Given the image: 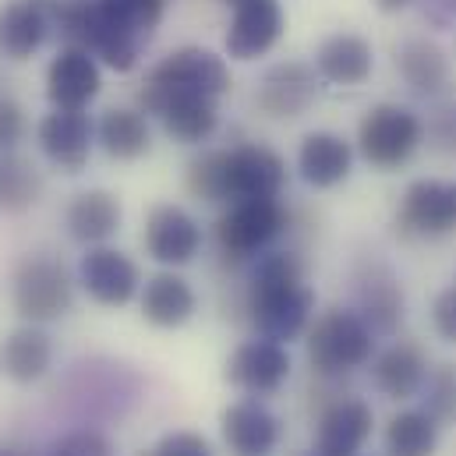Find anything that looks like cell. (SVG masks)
I'll list each match as a JSON object with an SVG mask.
<instances>
[{
  "label": "cell",
  "mask_w": 456,
  "mask_h": 456,
  "mask_svg": "<svg viewBox=\"0 0 456 456\" xmlns=\"http://www.w3.org/2000/svg\"><path fill=\"white\" fill-rule=\"evenodd\" d=\"M315 294L305 283V265L294 251H262L248 283V312L265 340H297L312 322Z\"/></svg>",
  "instance_id": "cell-1"
},
{
  "label": "cell",
  "mask_w": 456,
  "mask_h": 456,
  "mask_svg": "<svg viewBox=\"0 0 456 456\" xmlns=\"http://www.w3.org/2000/svg\"><path fill=\"white\" fill-rule=\"evenodd\" d=\"M287 184V163L265 145L202 152L188 167V191L202 202L276 199Z\"/></svg>",
  "instance_id": "cell-2"
},
{
  "label": "cell",
  "mask_w": 456,
  "mask_h": 456,
  "mask_svg": "<svg viewBox=\"0 0 456 456\" xmlns=\"http://www.w3.org/2000/svg\"><path fill=\"white\" fill-rule=\"evenodd\" d=\"M230 89V71L224 64V57H216L213 50H202V46H184V50H174L170 57H163L142 93H138V103L145 114H159V107L174 96H213L220 100Z\"/></svg>",
  "instance_id": "cell-3"
},
{
  "label": "cell",
  "mask_w": 456,
  "mask_h": 456,
  "mask_svg": "<svg viewBox=\"0 0 456 456\" xmlns=\"http://www.w3.org/2000/svg\"><path fill=\"white\" fill-rule=\"evenodd\" d=\"M375 354V333L350 308H330L308 330V364L319 379H340L364 368Z\"/></svg>",
  "instance_id": "cell-4"
},
{
  "label": "cell",
  "mask_w": 456,
  "mask_h": 456,
  "mask_svg": "<svg viewBox=\"0 0 456 456\" xmlns=\"http://www.w3.org/2000/svg\"><path fill=\"white\" fill-rule=\"evenodd\" d=\"M11 301L25 322H36V326L53 322L71 312V301H75L71 273L64 269V262L50 255H25L11 276Z\"/></svg>",
  "instance_id": "cell-5"
},
{
  "label": "cell",
  "mask_w": 456,
  "mask_h": 456,
  "mask_svg": "<svg viewBox=\"0 0 456 456\" xmlns=\"http://www.w3.org/2000/svg\"><path fill=\"white\" fill-rule=\"evenodd\" d=\"M421 138H425L421 117L396 103L371 107L357 124V152L379 170L403 167L421 149Z\"/></svg>",
  "instance_id": "cell-6"
},
{
  "label": "cell",
  "mask_w": 456,
  "mask_h": 456,
  "mask_svg": "<svg viewBox=\"0 0 456 456\" xmlns=\"http://www.w3.org/2000/svg\"><path fill=\"white\" fill-rule=\"evenodd\" d=\"M287 227V213L276 199H244L230 202V209L216 220V248L227 262L258 258Z\"/></svg>",
  "instance_id": "cell-7"
},
{
  "label": "cell",
  "mask_w": 456,
  "mask_h": 456,
  "mask_svg": "<svg viewBox=\"0 0 456 456\" xmlns=\"http://www.w3.org/2000/svg\"><path fill=\"white\" fill-rule=\"evenodd\" d=\"M456 230V181L421 177L403 191L396 233L411 240H436Z\"/></svg>",
  "instance_id": "cell-8"
},
{
  "label": "cell",
  "mask_w": 456,
  "mask_h": 456,
  "mask_svg": "<svg viewBox=\"0 0 456 456\" xmlns=\"http://www.w3.org/2000/svg\"><path fill=\"white\" fill-rule=\"evenodd\" d=\"M354 301L357 315L375 337H393L403 322V287L382 258H357L354 265Z\"/></svg>",
  "instance_id": "cell-9"
},
{
  "label": "cell",
  "mask_w": 456,
  "mask_h": 456,
  "mask_svg": "<svg viewBox=\"0 0 456 456\" xmlns=\"http://www.w3.org/2000/svg\"><path fill=\"white\" fill-rule=\"evenodd\" d=\"M78 283H82V290L96 305L120 308V305H127L142 290V273H138V265L124 251L96 244L78 262Z\"/></svg>",
  "instance_id": "cell-10"
},
{
  "label": "cell",
  "mask_w": 456,
  "mask_h": 456,
  "mask_svg": "<svg viewBox=\"0 0 456 456\" xmlns=\"http://www.w3.org/2000/svg\"><path fill=\"white\" fill-rule=\"evenodd\" d=\"M290 379V354L276 340H248L240 343L227 361V382L248 396H273Z\"/></svg>",
  "instance_id": "cell-11"
},
{
  "label": "cell",
  "mask_w": 456,
  "mask_h": 456,
  "mask_svg": "<svg viewBox=\"0 0 456 456\" xmlns=\"http://www.w3.org/2000/svg\"><path fill=\"white\" fill-rule=\"evenodd\" d=\"M103 75L89 50L61 46V53L46 68V100L53 110H86L100 96Z\"/></svg>",
  "instance_id": "cell-12"
},
{
  "label": "cell",
  "mask_w": 456,
  "mask_h": 456,
  "mask_svg": "<svg viewBox=\"0 0 456 456\" xmlns=\"http://www.w3.org/2000/svg\"><path fill=\"white\" fill-rule=\"evenodd\" d=\"M142 244H145L149 258H156L167 269H177V265H188L199 255V248H202V227L181 206H156L149 213V220H145Z\"/></svg>",
  "instance_id": "cell-13"
},
{
  "label": "cell",
  "mask_w": 456,
  "mask_h": 456,
  "mask_svg": "<svg viewBox=\"0 0 456 456\" xmlns=\"http://www.w3.org/2000/svg\"><path fill=\"white\" fill-rule=\"evenodd\" d=\"M36 138H39L43 156L53 167H61L64 174H78L93 156L96 124L89 120L86 110H53L39 120Z\"/></svg>",
  "instance_id": "cell-14"
},
{
  "label": "cell",
  "mask_w": 456,
  "mask_h": 456,
  "mask_svg": "<svg viewBox=\"0 0 456 456\" xmlns=\"http://www.w3.org/2000/svg\"><path fill=\"white\" fill-rule=\"evenodd\" d=\"M283 36L280 0H237L233 21L227 28V53L233 61H255L276 46Z\"/></svg>",
  "instance_id": "cell-15"
},
{
  "label": "cell",
  "mask_w": 456,
  "mask_h": 456,
  "mask_svg": "<svg viewBox=\"0 0 456 456\" xmlns=\"http://www.w3.org/2000/svg\"><path fill=\"white\" fill-rule=\"evenodd\" d=\"M224 443L233 456H269L280 443V418L262 400H237L220 418Z\"/></svg>",
  "instance_id": "cell-16"
},
{
  "label": "cell",
  "mask_w": 456,
  "mask_h": 456,
  "mask_svg": "<svg viewBox=\"0 0 456 456\" xmlns=\"http://www.w3.org/2000/svg\"><path fill=\"white\" fill-rule=\"evenodd\" d=\"M53 32V0H14L0 7V53L28 61Z\"/></svg>",
  "instance_id": "cell-17"
},
{
  "label": "cell",
  "mask_w": 456,
  "mask_h": 456,
  "mask_svg": "<svg viewBox=\"0 0 456 456\" xmlns=\"http://www.w3.org/2000/svg\"><path fill=\"white\" fill-rule=\"evenodd\" d=\"M375 414L364 400H337L319 414L315 425V453L319 456H357L368 443Z\"/></svg>",
  "instance_id": "cell-18"
},
{
  "label": "cell",
  "mask_w": 456,
  "mask_h": 456,
  "mask_svg": "<svg viewBox=\"0 0 456 456\" xmlns=\"http://www.w3.org/2000/svg\"><path fill=\"white\" fill-rule=\"evenodd\" d=\"M315 96H319L315 71H312L308 64L290 61V64H276V68L262 78V86H258V93H255V103H258L262 114L287 120V117L305 114V110L315 103Z\"/></svg>",
  "instance_id": "cell-19"
},
{
  "label": "cell",
  "mask_w": 456,
  "mask_h": 456,
  "mask_svg": "<svg viewBox=\"0 0 456 456\" xmlns=\"http://www.w3.org/2000/svg\"><path fill=\"white\" fill-rule=\"evenodd\" d=\"M428 357L418 343L400 340L393 346H386L375 364H371V379L379 386L382 396L389 400H414L421 389H425V379H428Z\"/></svg>",
  "instance_id": "cell-20"
},
{
  "label": "cell",
  "mask_w": 456,
  "mask_h": 456,
  "mask_svg": "<svg viewBox=\"0 0 456 456\" xmlns=\"http://www.w3.org/2000/svg\"><path fill=\"white\" fill-rule=\"evenodd\" d=\"M350 163H354L350 142L333 131H312V134H305V142L297 149V170H301L305 184H312L319 191L346 181Z\"/></svg>",
  "instance_id": "cell-21"
},
{
  "label": "cell",
  "mask_w": 456,
  "mask_h": 456,
  "mask_svg": "<svg viewBox=\"0 0 456 456\" xmlns=\"http://www.w3.org/2000/svg\"><path fill=\"white\" fill-rule=\"evenodd\" d=\"M120 220H124V209H120L117 195L103 191V188L78 191L68 202V209H64V227H68V233L78 244H89V248L110 240L117 230H120Z\"/></svg>",
  "instance_id": "cell-22"
},
{
  "label": "cell",
  "mask_w": 456,
  "mask_h": 456,
  "mask_svg": "<svg viewBox=\"0 0 456 456\" xmlns=\"http://www.w3.org/2000/svg\"><path fill=\"white\" fill-rule=\"evenodd\" d=\"M199 308V297L191 290V283L184 276L170 273H156L145 280L142 287V315L145 322L159 326V330H177L184 326Z\"/></svg>",
  "instance_id": "cell-23"
},
{
  "label": "cell",
  "mask_w": 456,
  "mask_h": 456,
  "mask_svg": "<svg viewBox=\"0 0 456 456\" xmlns=\"http://www.w3.org/2000/svg\"><path fill=\"white\" fill-rule=\"evenodd\" d=\"M50 364H53V343L36 322L18 326L0 343V371L18 386L39 382L50 371Z\"/></svg>",
  "instance_id": "cell-24"
},
{
  "label": "cell",
  "mask_w": 456,
  "mask_h": 456,
  "mask_svg": "<svg viewBox=\"0 0 456 456\" xmlns=\"http://www.w3.org/2000/svg\"><path fill=\"white\" fill-rule=\"evenodd\" d=\"M315 64L333 86H361L371 75V46L354 32H337L319 46Z\"/></svg>",
  "instance_id": "cell-25"
},
{
  "label": "cell",
  "mask_w": 456,
  "mask_h": 456,
  "mask_svg": "<svg viewBox=\"0 0 456 456\" xmlns=\"http://www.w3.org/2000/svg\"><path fill=\"white\" fill-rule=\"evenodd\" d=\"M396 68L418 96H439L450 86V57L428 39H407L396 53Z\"/></svg>",
  "instance_id": "cell-26"
},
{
  "label": "cell",
  "mask_w": 456,
  "mask_h": 456,
  "mask_svg": "<svg viewBox=\"0 0 456 456\" xmlns=\"http://www.w3.org/2000/svg\"><path fill=\"white\" fill-rule=\"evenodd\" d=\"M156 117L163 120V131L184 145L206 142L220 124V110H216L213 96H174L159 107Z\"/></svg>",
  "instance_id": "cell-27"
},
{
  "label": "cell",
  "mask_w": 456,
  "mask_h": 456,
  "mask_svg": "<svg viewBox=\"0 0 456 456\" xmlns=\"http://www.w3.org/2000/svg\"><path fill=\"white\" fill-rule=\"evenodd\" d=\"M96 142L110 159H138L149 152V120L134 110H107L96 124Z\"/></svg>",
  "instance_id": "cell-28"
},
{
  "label": "cell",
  "mask_w": 456,
  "mask_h": 456,
  "mask_svg": "<svg viewBox=\"0 0 456 456\" xmlns=\"http://www.w3.org/2000/svg\"><path fill=\"white\" fill-rule=\"evenodd\" d=\"M439 421L418 407V411H400L386 425V453L389 456H432L439 446Z\"/></svg>",
  "instance_id": "cell-29"
},
{
  "label": "cell",
  "mask_w": 456,
  "mask_h": 456,
  "mask_svg": "<svg viewBox=\"0 0 456 456\" xmlns=\"http://www.w3.org/2000/svg\"><path fill=\"white\" fill-rule=\"evenodd\" d=\"M39 195H43V174L36 170V163L18 152H4L0 156V209L25 213L39 202Z\"/></svg>",
  "instance_id": "cell-30"
},
{
  "label": "cell",
  "mask_w": 456,
  "mask_h": 456,
  "mask_svg": "<svg viewBox=\"0 0 456 456\" xmlns=\"http://www.w3.org/2000/svg\"><path fill=\"white\" fill-rule=\"evenodd\" d=\"M425 411L439 421V425H453L456 421V364H439L428 371L425 379Z\"/></svg>",
  "instance_id": "cell-31"
},
{
  "label": "cell",
  "mask_w": 456,
  "mask_h": 456,
  "mask_svg": "<svg viewBox=\"0 0 456 456\" xmlns=\"http://www.w3.org/2000/svg\"><path fill=\"white\" fill-rule=\"evenodd\" d=\"M46 456H114V443L100 428H75L64 439H57Z\"/></svg>",
  "instance_id": "cell-32"
},
{
  "label": "cell",
  "mask_w": 456,
  "mask_h": 456,
  "mask_svg": "<svg viewBox=\"0 0 456 456\" xmlns=\"http://www.w3.org/2000/svg\"><path fill=\"white\" fill-rule=\"evenodd\" d=\"M152 456H216L209 439L199 436V432H170L163 436L156 446H152Z\"/></svg>",
  "instance_id": "cell-33"
},
{
  "label": "cell",
  "mask_w": 456,
  "mask_h": 456,
  "mask_svg": "<svg viewBox=\"0 0 456 456\" xmlns=\"http://www.w3.org/2000/svg\"><path fill=\"white\" fill-rule=\"evenodd\" d=\"M25 134V114L14 100H0V152H14Z\"/></svg>",
  "instance_id": "cell-34"
},
{
  "label": "cell",
  "mask_w": 456,
  "mask_h": 456,
  "mask_svg": "<svg viewBox=\"0 0 456 456\" xmlns=\"http://www.w3.org/2000/svg\"><path fill=\"white\" fill-rule=\"evenodd\" d=\"M432 326L446 343L456 346V287H446L432 305Z\"/></svg>",
  "instance_id": "cell-35"
},
{
  "label": "cell",
  "mask_w": 456,
  "mask_h": 456,
  "mask_svg": "<svg viewBox=\"0 0 456 456\" xmlns=\"http://www.w3.org/2000/svg\"><path fill=\"white\" fill-rule=\"evenodd\" d=\"M428 134H432L436 149L456 156V103H446V107L436 110L432 124H428Z\"/></svg>",
  "instance_id": "cell-36"
},
{
  "label": "cell",
  "mask_w": 456,
  "mask_h": 456,
  "mask_svg": "<svg viewBox=\"0 0 456 456\" xmlns=\"http://www.w3.org/2000/svg\"><path fill=\"white\" fill-rule=\"evenodd\" d=\"M407 4H411V0H379V7H382V11H403Z\"/></svg>",
  "instance_id": "cell-37"
},
{
  "label": "cell",
  "mask_w": 456,
  "mask_h": 456,
  "mask_svg": "<svg viewBox=\"0 0 456 456\" xmlns=\"http://www.w3.org/2000/svg\"><path fill=\"white\" fill-rule=\"evenodd\" d=\"M0 456H21V453H18L14 446H4V443H0Z\"/></svg>",
  "instance_id": "cell-38"
},
{
  "label": "cell",
  "mask_w": 456,
  "mask_h": 456,
  "mask_svg": "<svg viewBox=\"0 0 456 456\" xmlns=\"http://www.w3.org/2000/svg\"><path fill=\"white\" fill-rule=\"evenodd\" d=\"M138 456H152V450H149V453H138Z\"/></svg>",
  "instance_id": "cell-39"
},
{
  "label": "cell",
  "mask_w": 456,
  "mask_h": 456,
  "mask_svg": "<svg viewBox=\"0 0 456 456\" xmlns=\"http://www.w3.org/2000/svg\"><path fill=\"white\" fill-rule=\"evenodd\" d=\"M312 456H319V453H312Z\"/></svg>",
  "instance_id": "cell-40"
},
{
  "label": "cell",
  "mask_w": 456,
  "mask_h": 456,
  "mask_svg": "<svg viewBox=\"0 0 456 456\" xmlns=\"http://www.w3.org/2000/svg\"><path fill=\"white\" fill-rule=\"evenodd\" d=\"M233 4H237V0H233Z\"/></svg>",
  "instance_id": "cell-41"
}]
</instances>
